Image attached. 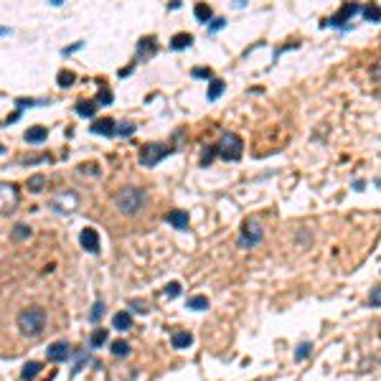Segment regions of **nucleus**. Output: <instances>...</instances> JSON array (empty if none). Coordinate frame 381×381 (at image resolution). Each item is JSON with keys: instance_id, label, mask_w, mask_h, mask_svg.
<instances>
[{"instance_id": "393cba45", "label": "nucleus", "mask_w": 381, "mask_h": 381, "mask_svg": "<svg viewBox=\"0 0 381 381\" xmlns=\"http://www.w3.org/2000/svg\"><path fill=\"white\" fill-rule=\"evenodd\" d=\"M56 82H59V87H64V89H66V87H71V84L77 82V74H74V71H66V69H64V71H59Z\"/></svg>"}, {"instance_id": "e433bc0d", "label": "nucleus", "mask_w": 381, "mask_h": 381, "mask_svg": "<svg viewBox=\"0 0 381 381\" xmlns=\"http://www.w3.org/2000/svg\"><path fill=\"white\" fill-rule=\"evenodd\" d=\"M194 77L196 79H214V71L211 69H194Z\"/></svg>"}, {"instance_id": "ea45409f", "label": "nucleus", "mask_w": 381, "mask_h": 381, "mask_svg": "<svg viewBox=\"0 0 381 381\" xmlns=\"http://www.w3.org/2000/svg\"><path fill=\"white\" fill-rule=\"evenodd\" d=\"M82 46H84V41H77V44H71V46H69V49H64V51H61V54H64V56H69V54H77V51H79V49H82Z\"/></svg>"}, {"instance_id": "aec40b11", "label": "nucleus", "mask_w": 381, "mask_h": 381, "mask_svg": "<svg viewBox=\"0 0 381 381\" xmlns=\"http://www.w3.org/2000/svg\"><path fill=\"white\" fill-rule=\"evenodd\" d=\"M224 89H226V82L224 79H211V84H209V102H214V99H219L221 94H224Z\"/></svg>"}, {"instance_id": "ddd939ff", "label": "nucleus", "mask_w": 381, "mask_h": 381, "mask_svg": "<svg viewBox=\"0 0 381 381\" xmlns=\"http://www.w3.org/2000/svg\"><path fill=\"white\" fill-rule=\"evenodd\" d=\"M155 36H147V39H140V44H137V59H147V56H153L155 54Z\"/></svg>"}, {"instance_id": "4be33fe9", "label": "nucleus", "mask_w": 381, "mask_h": 381, "mask_svg": "<svg viewBox=\"0 0 381 381\" xmlns=\"http://www.w3.org/2000/svg\"><path fill=\"white\" fill-rule=\"evenodd\" d=\"M104 343H107V328H97L92 333V338H89V346L92 348H102Z\"/></svg>"}, {"instance_id": "4c0bfd02", "label": "nucleus", "mask_w": 381, "mask_h": 381, "mask_svg": "<svg viewBox=\"0 0 381 381\" xmlns=\"http://www.w3.org/2000/svg\"><path fill=\"white\" fill-rule=\"evenodd\" d=\"M224 26H226V21H224V18H214V21H211V26H209V33H214V31H221Z\"/></svg>"}, {"instance_id": "423d86ee", "label": "nucleus", "mask_w": 381, "mask_h": 381, "mask_svg": "<svg viewBox=\"0 0 381 381\" xmlns=\"http://www.w3.org/2000/svg\"><path fill=\"white\" fill-rule=\"evenodd\" d=\"M18 188L13 183H0V214H11L18 206Z\"/></svg>"}, {"instance_id": "c9c22d12", "label": "nucleus", "mask_w": 381, "mask_h": 381, "mask_svg": "<svg viewBox=\"0 0 381 381\" xmlns=\"http://www.w3.org/2000/svg\"><path fill=\"white\" fill-rule=\"evenodd\" d=\"M130 308H132L135 313H147V310H150L147 302H142V300H130Z\"/></svg>"}, {"instance_id": "20e7f679", "label": "nucleus", "mask_w": 381, "mask_h": 381, "mask_svg": "<svg viewBox=\"0 0 381 381\" xmlns=\"http://www.w3.org/2000/svg\"><path fill=\"white\" fill-rule=\"evenodd\" d=\"M262 237H264V229H262V224L257 221V219H247L244 224H242V232H239V247L242 249H252V247H257L259 242H262Z\"/></svg>"}, {"instance_id": "2eb2a0df", "label": "nucleus", "mask_w": 381, "mask_h": 381, "mask_svg": "<svg viewBox=\"0 0 381 381\" xmlns=\"http://www.w3.org/2000/svg\"><path fill=\"white\" fill-rule=\"evenodd\" d=\"M170 343H173V348H178V351H183V348H188L190 343H194V335H190L188 330H178V333H173V338H170Z\"/></svg>"}, {"instance_id": "a878e982", "label": "nucleus", "mask_w": 381, "mask_h": 381, "mask_svg": "<svg viewBox=\"0 0 381 381\" xmlns=\"http://www.w3.org/2000/svg\"><path fill=\"white\" fill-rule=\"evenodd\" d=\"M135 130H137V125H132V122H120V125L115 127V135L130 137V135H135Z\"/></svg>"}, {"instance_id": "f8f14e48", "label": "nucleus", "mask_w": 381, "mask_h": 381, "mask_svg": "<svg viewBox=\"0 0 381 381\" xmlns=\"http://www.w3.org/2000/svg\"><path fill=\"white\" fill-rule=\"evenodd\" d=\"M165 221L170 224V226H175V229H188V214L185 211H180V209H173V211H168V216H165Z\"/></svg>"}, {"instance_id": "4468645a", "label": "nucleus", "mask_w": 381, "mask_h": 381, "mask_svg": "<svg viewBox=\"0 0 381 381\" xmlns=\"http://www.w3.org/2000/svg\"><path fill=\"white\" fill-rule=\"evenodd\" d=\"M112 328H115V330H122V333H125V330H130V328H132V315H130V313H125V310H122V313H115V318H112Z\"/></svg>"}, {"instance_id": "a211bd4d", "label": "nucleus", "mask_w": 381, "mask_h": 381, "mask_svg": "<svg viewBox=\"0 0 381 381\" xmlns=\"http://www.w3.org/2000/svg\"><path fill=\"white\" fill-rule=\"evenodd\" d=\"M49 137V130L46 127H31V130H26V142H31V145H39V142H44Z\"/></svg>"}, {"instance_id": "0eeeda50", "label": "nucleus", "mask_w": 381, "mask_h": 381, "mask_svg": "<svg viewBox=\"0 0 381 381\" xmlns=\"http://www.w3.org/2000/svg\"><path fill=\"white\" fill-rule=\"evenodd\" d=\"M69 356H71V346H69L66 340H56V343H51V346L46 348V358L54 361V363H61V361H66Z\"/></svg>"}, {"instance_id": "58836bf2", "label": "nucleus", "mask_w": 381, "mask_h": 381, "mask_svg": "<svg viewBox=\"0 0 381 381\" xmlns=\"http://www.w3.org/2000/svg\"><path fill=\"white\" fill-rule=\"evenodd\" d=\"M378 302H381V290L373 287V290H371V308H378Z\"/></svg>"}, {"instance_id": "5701e85b", "label": "nucleus", "mask_w": 381, "mask_h": 381, "mask_svg": "<svg viewBox=\"0 0 381 381\" xmlns=\"http://www.w3.org/2000/svg\"><path fill=\"white\" fill-rule=\"evenodd\" d=\"M188 308H190V310H206V308H209V297H206V295L188 297Z\"/></svg>"}, {"instance_id": "c756f323", "label": "nucleus", "mask_w": 381, "mask_h": 381, "mask_svg": "<svg viewBox=\"0 0 381 381\" xmlns=\"http://www.w3.org/2000/svg\"><path fill=\"white\" fill-rule=\"evenodd\" d=\"M216 158V145H211V147H204V155H201V165L206 168V165H211V160Z\"/></svg>"}, {"instance_id": "7c9ffc66", "label": "nucleus", "mask_w": 381, "mask_h": 381, "mask_svg": "<svg viewBox=\"0 0 381 381\" xmlns=\"http://www.w3.org/2000/svg\"><path fill=\"white\" fill-rule=\"evenodd\" d=\"M163 295H165L168 300L178 297V295H180V285H178V282H168V285H165V290H163Z\"/></svg>"}, {"instance_id": "72a5a7b5", "label": "nucleus", "mask_w": 381, "mask_h": 381, "mask_svg": "<svg viewBox=\"0 0 381 381\" xmlns=\"http://www.w3.org/2000/svg\"><path fill=\"white\" fill-rule=\"evenodd\" d=\"M363 16H366V21H371V23H378V8H376V6H368V8H363Z\"/></svg>"}, {"instance_id": "7ed1b4c3", "label": "nucleus", "mask_w": 381, "mask_h": 381, "mask_svg": "<svg viewBox=\"0 0 381 381\" xmlns=\"http://www.w3.org/2000/svg\"><path fill=\"white\" fill-rule=\"evenodd\" d=\"M216 153L224 158V160H239L242 158V153H244V142H242V137L237 135V132H224L221 135V140H219V145H216Z\"/></svg>"}, {"instance_id": "39448f33", "label": "nucleus", "mask_w": 381, "mask_h": 381, "mask_svg": "<svg viewBox=\"0 0 381 381\" xmlns=\"http://www.w3.org/2000/svg\"><path fill=\"white\" fill-rule=\"evenodd\" d=\"M173 153V147H168V145H160V142H150V145H145L142 150H140V163L145 165V168H155L165 155H170Z\"/></svg>"}, {"instance_id": "9b49d317", "label": "nucleus", "mask_w": 381, "mask_h": 381, "mask_svg": "<svg viewBox=\"0 0 381 381\" xmlns=\"http://www.w3.org/2000/svg\"><path fill=\"white\" fill-rule=\"evenodd\" d=\"M115 127H117V122H115L112 117H104V120H94L92 132H94V135H107V137H112V135H115Z\"/></svg>"}, {"instance_id": "9d476101", "label": "nucleus", "mask_w": 381, "mask_h": 381, "mask_svg": "<svg viewBox=\"0 0 381 381\" xmlns=\"http://www.w3.org/2000/svg\"><path fill=\"white\" fill-rule=\"evenodd\" d=\"M79 242H82V247H84L89 254H97V252H99V234H97L92 226H87V229L79 234Z\"/></svg>"}, {"instance_id": "79ce46f5", "label": "nucleus", "mask_w": 381, "mask_h": 381, "mask_svg": "<svg viewBox=\"0 0 381 381\" xmlns=\"http://www.w3.org/2000/svg\"><path fill=\"white\" fill-rule=\"evenodd\" d=\"M11 33V28H6V26H0V36H8Z\"/></svg>"}, {"instance_id": "412c9836", "label": "nucleus", "mask_w": 381, "mask_h": 381, "mask_svg": "<svg viewBox=\"0 0 381 381\" xmlns=\"http://www.w3.org/2000/svg\"><path fill=\"white\" fill-rule=\"evenodd\" d=\"M39 371H41V363H39V361H28V363L23 366L21 376H23V381H31V378L39 376Z\"/></svg>"}, {"instance_id": "bb28decb", "label": "nucleus", "mask_w": 381, "mask_h": 381, "mask_svg": "<svg viewBox=\"0 0 381 381\" xmlns=\"http://www.w3.org/2000/svg\"><path fill=\"white\" fill-rule=\"evenodd\" d=\"M109 351H112V356H117V358H125V356L130 353V346H127V340H115Z\"/></svg>"}, {"instance_id": "f257e3e1", "label": "nucleus", "mask_w": 381, "mask_h": 381, "mask_svg": "<svg viewBox=\"0 0 381 381\" xmlns=\"http://www.w3.org/2000/svg\"><path fill=\"white\" fill-rule=\"evenodd\" d=\"M115 206H117L120 214L135 216V214H140L147 206V194L142 188H137V185H125V188H120L115 194Z\"/></svg>"}, {"instance_id": "cd10ccee", "label": "nucleus", "mask_w": 381, "mask_h": 381, "mask_svg": "<svg viewBox=\"0 0 381 381\" xmlns=\"http://www.w3.org/2000/svg\"><path fill=\"white\" fill-rule=\"evenodd\" d=\"M112 99H115V94H112L109 89H102V92L97 94V107H104V104H112Z\"/></svg>"}, {"instance_id": "a19ab883", "label": "nucleus", "mask_w": 381, "mask_h": 381, "mask_svg": "<svg viewBox=\"0 0 381 381\" xmlns=\"http://www.w3.org/2000/svg\"><path fill=\"white\" fill-rule=\"evenodd\" d=\"M130 74H132V66H127V69H122V71H120V77H122V79H125V77H130Z\"/></svg>"}, {"instance_id": "6ab92c4d", "label": "nucleus", "mask_w": 381, "mask_h": 381, "mask_svg": "<svg viewBox=\"0 0 381 381\" xmlns=\"http://www.w3.org/2000/svg\"><path fill=\"white\" fill-rule=\"evenodd\" d=\"M194 16H196V21H201V23H209V21H211V16H214V11H211V6H209V3H196V8H194Z\"/></svg>"}, {"instance_id": "b1692460", "label": "nucleus", "mask_w": 381, "mask_h": 381, "mask_svg": "<svg viewBox=\"0 0 381 381\" xmlns=\"http://www.w3.org/2000/svg\"><path fill=\"white\" fill-rule=\"evenodd\" d=\"M44 185H46V175H33L31 180H28V190H31V194H41V190H44Z\"/></svg>"}, {"instance_id": "c85d7f7f", "label": "nucleus", "mask_w": 381, "mask_h": 381, "mask_svg": "<svg viewBox=\"0 0 381 381\" xmlns=\"http://www.w3.org/2000/svg\"><path fill=\"white\" fill-rule=\"evenodd\" d=\"M16 104H18L21 109H26V107H41V104H49V99H16Z\"/></svg>"}, {"instance_id": "473e14b6", "label": "nucleus", "mask_w": 381, "mask_h": 381, "mask_svg": "<svg viewBox=\"0 0 381 381\" xmlns=\"http://www.w3.org/2000/svg\"><path fill=\"white\" fill-rule=\"evenodd\" d=\"M26 237H31V229H28L26 224H16V229H13V239H26Z\"/></svg>"}, {"instance_id": "2f4dec72", "label": "nucleus", "mask_w": 381, "mask_h": 381, "mask_svg": "<svg viewBox=\"0 0 381 381\" xmlns=\"http://www.w3.org/2000/svg\"><path fill=\"white\" fill-rule=\"evenodd\" d=\"M102 313H104V302H102V300H97V302H94V308H92V313H89V320H92V323H97V320L102 318Z\"/></svg>"}, {"instance_id": "dca6fc26", "label": "nucleus", "mask_w": 381, "mask_h": 381, "mask_svg": "<svg viewBox=\"0 0 381 381\" xmlns=\"http://www.w3.org/2000/svg\"><path fill=\"white\" fill-rule=\"evenodd\" d=\"M74 109H77L79 117H94V115H97V102H92V99H79Z\"/></svg>"}, {"instance_id": "f704fd0d", "label": "nucleus", "mask_w": 381, "mask_h": 381, "mask_svg": "<svg viewBox=\"0 0 381 381\" xmlns=\"http://www.w3.org/2000/svg\"><path fill=\"white\" fill-rule=\"evenodd\" d=\"M310 348H313L310 343H300V346H297V351H295V358H297V361H302V358H308V353H310Z\"/></svg>"}, {"instance_id": "f3484780", "label": "nucleus", "mask_w": 381, "mask_h": 381, "mask_svg": "<svg viewBox=\"0 0 381 381\" xmlns=\"http://www.w3.org/2000/svg\"><path fill=\"white\" fill-rule=\"evenodd\" d=\"M190 44H194V36H190V33H175V36L170 39V49H173V51H183V49H188Z\"/></svg>"}, {"instance_id": "6e6552de", "label": "nucleus", "mask_w": 381, "mask_h": 381, "mask_svg": "<svg viewBox=\"0 0 381 381\" xmlns=\"http://www.w3.org/2000/svg\"><path fill=\"white\" fill-rule=\"evenodd\" d=\"M358 11H361V8H358L356 3H346V6H343V8H340L335 16H330V18H328L323 26H343V23H346V21H351V18L358 13Z\"/></svg>"}, {"instance_id": "1a4fd4ad", "label": "nucleus", "mask_w": 381, "mask_h": 381, "mask_svg": "<svg viewBox=\"0 0 381 381\" xmlns=\"http://www.w3.org/2000/svg\"><path fill=\"white\" fill-rule=\"evenodd\" d=\"M51 206L56 209V211H61V214H69V211H74L77 206H79V199H77V194H59L54 201H51Z\"/></svg>"}, {"instance_id": "f03ea898", "label": "nucleus", "mask_w": 381, "mask_h": 381, "mask_svg": "<svg viewBox=\"0 0 381 381\" xmlns=\"http://www.w3.org/2000/svg\"><path fill=\"white\" fill-rule=\"evenodd\" d=\"M46 320H49L46 310L39 308V305H33V308H26V310L18 315V328H21V333H23L26 338H36V335L44 333Z\"/></svg>"}, {"instance_id": "37998d69", "label": "nucleus", "mask_w": 381, "mask_h": 381, "mask_svg": "<svg viewBox=\"0 0 381 381\" xmlns=\"http://www.w3.org/2000/svg\"><path fill=\"white\" fill-rule=\"evenodd\" d=\"M0 153H6V147H3V145H0Z\"/></svg>"}]
</instances>
